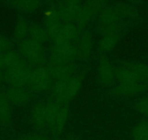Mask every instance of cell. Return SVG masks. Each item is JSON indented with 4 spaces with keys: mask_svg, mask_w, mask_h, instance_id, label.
Masks as SVG:
<instances>
[{
    "mask_svg": "<svg viewBox=\"0 0 148 140\" xmlns=\"http://www.w3.org/2000/svg\"><path fill=\"white\" fill-rule=\"evenodd\" d=\"M70 117L68 106L54 101H38L30 112V121L39 133L58 137L65 130Z\"/></svg>",
    "mask_w": 148,
    "mask_h": 140,
    "instance_id": "6da1fadb",
    "label": "cell"
},
{
    "mask_svg": "<svg viewBox=\"0 0 148 140\" xmlns=\"http://www.w3.org/2000/svg\"><path fill=\"white\" fill-rule=\"evenodd\" d=\"M133 8L128 2H119L111 8H105L99 15L97 30L101 36L111 33H121L124 20L131 17Z\"/></svg>",
    "mask_w": 148,
    "mask_h": 140,
    "instance_id": "7a4b0ae2",
    "label": "cell"
},
{
    "mask_svg": "<svg viewBox=\"0 0 148 140\" xmlns=\"http://www.w3.org/2000/svg\"><path fill=\"white\" fill-rule=\"evenodd\" d=\"M4 79L10 86L27 87L31 69L18 51L10 50L3 55Z\"/></svg>",
    "mask_w": 148,
    "mask_h": 140,
    "instance_id": "3957f363",
    "label": "cell"
},
{
    "mask_svg": "<svg viewBox=\"0 0 148 140\" xmlns=\"http://www.w3.org/2000/svg\"><path fill=\"white\" fill-rule=\"evenodd\" d=\"M83 82V75L79 73L55 81L49 91L50 101L68 106L79 94Z\"/></svg>",
    "mask_w": 148,
    "mask_h": 140,
    "instance_id": "277c9868",
    "label": "cell"
},
{
    "mask_svg": "<svg viewBox=\"0 0 148 140\" xmlns=\"http://www.w3.org/2000/svg\"><path fill=\"white\" fill-rule=\"evenodd\" d=\"M116 80L119 84L147 82L148 81V65L138 62L120 64L116 68Z\"/></svg>",
    "mask_w": 148,
    "mask_h": 140,
    "instance_id": "5b68a950",
    "label": "cell"
},
{
    "mask_svg": "<svg viewBox=\"0 0 148 140\" xmlns=\"http://www.w3.org/2000/svg\"><path fill=\"white\" fill-rule=\"evenodd\" d=\"M17 45L18 53L28 64L34 67L44 65L47 59L45 42L36 40L28 35Z\"/></svg>",
    "mask_w": 148,
    "mask_h": 140,
    "instance_id": "8992f818",
    "label": "cell"
},
{
    "mask_svg": "<svg viewBox=\"0 0 148 140\" xmlns=\"http://www.w3.org/2000/svg\"><path fill=\"white\" fill-rule=\"evenodd\" d=\"M54 83L51 70L48 65L34 67L30 73L27 88L33 94L49 92Z\"/></svg>",
    "mask_w": 148,
    "mask_h": 140,
    "instance_id": "52a82bcc",
    "label": "cell"
},
{
    "mask_svg": "<svg viewBox=\"0 0 148 140\" xmlns=\"http://www.w3.org/2000/svg\"><path fill=\"white\" fill-rule=\"evenodd\" d=\"M76 43H52L49 50L48 64L58 66L73 64L77 59Z\"/></svg>",
    "mask_w": 148,
    "mask_h": 140,
    "instance_id": "ba28073f",
    "label": "cell"
},
{
    "mask_svg": "<svg viewBox=\"0 0 148 140\" xmlns=\"http://www.w3.org/2000/svg\"><path fill=\"white\" fill-rule=\"evenodd\" d=\"M105 1H86L83 2L74 24L80 28L86 26L92 20L99 15L106 7Z\"/></svg>",
    "mask_w": 148,
    "mask_h": 140,
    "instance_id": "9c48e42d",
    "label": "cell"
},
{
    "mask_svg": "<svg viewBox=\"0 0 148 140\" xmlns=\"http://www.w3.org/2000/svg\"><path fill=\"white\" fill-rule=\"evenodd\" d=\"M82 5V2L80 1L70 0L57 2L55 6L62 23L65 24H74Z\"/></svg>",
    "mask_w": 148,
    "mask_h": 140,
    "instance_id": "30bf717a",
    "label": "cell"
},
{
    "mask_svg": "<svg viewBox=\"0 0 148 140\" xmlns=\"http://www.w3.org/2000/svg\"><path fill=\"white\" fill-rule=\"evenodd\" d=\"M44 16L45 31L47 34L48 38L52 40L60 31L64 24L58 15L55 5L48 7L44 12Z\"/></svg>",
    "mask_w": 148,
    "mask_h": 140,
    "instance_id": "8fae6325",
    "label": "cell"
},
{
    "mask_svg": "<svg viewBox=\"0 0 148 140\" xmlns=\"http://www.w3.org/2000/svg\"><path fill=\"white\" fill-rule=\"evenodd\" d=\"M97 72L99 82L103 86H110L116 80V68L108 57L103 54L99 56L98 60Z\"/></svg>",
    "mask_w": 148,
    "mask_h": 140,
    "instance_id": "7c38bea8",
    "label": "cell"
},
{
    "mask_svg": "<svg viewBox=\"0 0 148 140\" xmlns=\"http://www.w3.org/2000/svg\"><path fill=\"white\" fill-rule=\"evenodd\" d=\"M5 94L11 105L19 107L26 106L33 98V94L27 87L10 86Z\"/></svg>",
    "mask_w": 148,
    "mask_h": 140,
    "instance_id": "4fadbf2b",
    "label": "cell"
},
{
    "mask_svg": "<svg viewBox=\"0 0 148 140\" xmlns=\"http://www.w3.org/2000/svg\"><path fill=\"white\" fill-rule=\"evenodd\" d=\"M148 91V81L141 83L119 84L115 85L111 93L119 98H130L136 96Z\"/></svg>",
    "mask_w": 148,
    "mask_h": 140,
    "instance_id": "5bb4252c",
    "label": "cell"
},
{
    "mask_svg": "<svg viewBox=\"0 0 148 140\" xmlns=\"http://www.w3.org/2000/svg\"><path fill=\"white\" fill-rule=\"evenodd\" d=\"M82 32V28L75 24H65L57 36L51 40V42L56 44L76 43Z\"/></svg>",
    "mask_w": 148,
    "mask_h": 140,
    "instance_id": "9a60e30c",
    "label": "cell"
},
{
    "mask_svg": "<svg viewBox=\"0 0 148 140\" xmlns=\"http://www.w3.org/2000/svg\"><path fill=\"white\" fill-rule=\"evenodd\" d=\"M93 39L89 33L82 31L76 42L77 59L85 60L89 57L93 49Z\"/></svg>",
    "mask_w": 148,
    "mask_h": 140,
    "instance_id": "2e32d148",
    "label": "cell"
},
{
    "mask_svg": "<svg viewBox=\"0 0 148 140\" xmlns=\"http://www.w3.org/2000/svg\"><path fill=\"white\" fill-rule=\"evenodd\" d=\"M10 103L5 94L0 92V126L7 128L12 123V113Z\"/></svg>",
    "mask_w": 148,
    "mask_h": 140,
    "instance_id": "e0dca14e",
    "label": "cell"
},
{
    "mask_svg": "<svg viewBox=\"0 0 148 140\" xmlns=\"http://www.w3.org/2000/svg\"><path fill=\"white\" fill-rule=\"evenodd\" d=\"M121 35V33H111L102 35L98 44L99 51L102 54L105 55V53L114 49L120 41Z\"/></svg>",
    "mask_w": 148,
    "mask_h": 140,
    "instance_id": "ac0fdd59",
    "label": "cell"
},
{
    "mask_svg": "<svg viewBox=\"0 0 148 140\" xmlns=\"http://www.w3.org/2000/svg\"><path fill=\"white\" fill-rule=\"evenodd\" d=\"M49 66V65H48ZM54 82L65 79L76 74V67L74 64H62L58 66H49Z\"/></svg>",
    "mask_w": 148,
    "mask_h": 140,
    "instance_id": "d6986e66",
    "label": "cell"
},
{
    "mask_svg": "<svg viewBox=\"0 0 148 140\" xmlns=\"http://www.w3.org/2000/svg\"><path fill=\"white\" fill-rule=\"evenodd\" d=\"M29 26L30 24L25 19H19L17 21L13 29V39L17 45L28 36Z\"/></svg>",
    "mask_w": 148,
    "mask_h": 140,
    "instance_id": "ffe728a7",
    "label": "cell"
},
{
    "mask_svg": "<svg viewBox=\"0 0 148 140\" xmlns=\"http://www.w3.org/2000/svg\"><path fill=\"white\" fill-rule=\"evenodd\" d=\"M10 5L17 10L23 13H30L34 12L40 7L41 2L39 1H13Z\"/></svg>",
    "mask_w": 148,
    "mask_h": 140,
    "instance_id": "44dd1931",
    "label": "cell"
},
{
    "mask_svg": "<svg viewBox=\"0 0 148 140\" xmlns=\"http://www.w3.org/2000/svg\"><path fill=\"white\" fill-rule=\"evenodd\" d=\"M133 140H148V120H142L138 122L132 130Z\"/></svg>",
    "mask_w": 148,
    "mask_h": 140,
    "instance_id": "7402d4cb",
    "label": "cell"
},
{
    "mask_svg": "<svg viewBox=\"0 0 148 140\" xmlns=\"http://www.w3.org/2000/svg\"><path fill=\"white\" fill-rule=\"evenodd\" d=\"M135 110L142 115L148 117V96L142 97L136 101Z\"/></svg>",
    "mask_w": 148,
    "mask_h": 140,
    "instance_id": "603a6c76",
    "label": "cell"
},
{
    "mask_svg": "<svg viewBox=\"0 0 148 140\" xmlns=\"http://www.w3.org/2000/svg\"><path fill=\"white\" fill-rule=\"evenodd\" d=\"M15 140H54L49 136L46 134L36 133V134H28L21 136Z\"/></svg>",
    "mask_w": 148,
    "mask_h": 140,
    "instance_id": "cb8c5ba5",
    "label": "cell"
},
{
    "mask_svg": "<svg viewBox=\"0 0 148 140\" xmlns=\"http://www.w3.org/2000/svg\"><path fill=\"white\" fill-rule=\"evenodd\" d=\"M11 50V43L10 40L3 34L0 33V54H4Z\"/></svg>",
    "mask_w": 148,
    "mask_h": 140,
    "instance_id": "d4e9b609",
    "label": "cell"
},
{
    "mask_svg": "<svg viewBox=\"0 0 148 140\" xmlns=\"http://www.w3.org/2000/svg\"><path fill=\"white\" fill-rule=\"evenodd\" d=\"M4 73H5V64H4L3 55L0 54V83L4 79Z\"/></svg>",
    "mask_w": 148,
    "mask_h": 140,
    "instance_id": "484cf974",
    "label": "cell"
},
{
    "mask_svg": "<svg viewBox=\"0 0 148 140\" xmlns=\"http://www.w3.org/2000/svg\"><path fill=\"white\" fill-rule=\"evenodd\" d=\"M66 140H79V139H77L75 138L74 137H73V136H70V137H68V138H67Z\"/></svg>",
    "mask_w": 148,
    "mask_h": 140,
    "instance_id": "4316f807",
    "label": "cell"
}]
</instances>
